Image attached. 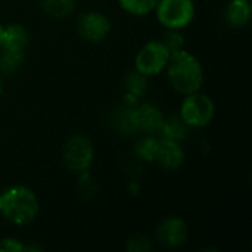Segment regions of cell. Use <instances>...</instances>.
<instances>
[{
    "label": "cell",
    "mask_w": 252,
    "mask_h": 252,
    "mask_svg": "<svg viewBox=\"0 0 252 252\" xmlns=\"http://www.w3.org/2000/svg\"><path fill=\"white\" fill-rule=\"evenodd\" d=\"M165 71L171 87L182 96L196 93L204 86L205 72L202 63L186 49H180L170 55Z\"/></svg>",
    "instance_id": "cell-1"
},
{
    "label": "cell",
    "mask_w": 252,
    "mask_h": 252,
    "mask_svg": "<svg viewBox=\"0 0 252 252\" xmlns=\"http://www.w3.org/2000/svg\"><path fill=\"white\" fill-rule=\"evenodd\" d=\"M40 213V201L35 192L27 186H12L1 193L0 214L15 226H27Z\"/></svg>",
    "instance_id": "cell-2"
},
{
    "label": "cell",
    "mask_w": 252,
    "mask_h": 252,
    "mask_svg": "<svg viewBox=\"0 0 252 252\" xmlns=\"http://www.w3.org/2000/svg\"><path fill=\"white\" fill-rule=\"evenodd\" d=\"M154 12L165 30H183L192 24L196 7L193 0H158Z\"/></svg>",
    "instance_id": "cell-3"
},
{
    "label": "cell",
    "mask_w": 252,
    "mask_h": 252,
    "mask_svg": "<svg viewBox=\"0 0 252 252\" xmlns=\"http://www.w3.org/2000/svg\"><path fill=\"white\" fill-rule=\"evenodd\" d=\"M179 115L190 128H204L210 126L216 117V103L208 94L199 90L185 96Z\"/></svg>",
    "instance_id": "cell-4"
},
{
    "label": "cell",
    "mask_w": 252,
    "mask_h": 252,
    "mask_svg": "<svg viewBox=\"0 0 252 252\" xmlns=\"http://www.w3.org/2000/svg\"><path fill=\"white\" fill-rule=\"evenodd\" d=\"M63 165L75 174L87 173L94 161V146L93 142L83 134H75L69 137L62 149Z\"/></svg>",
    "instance_id": "cell-5"
},
{
    "label": "cell",
    "mask_w": 252,
    "mask_h": 252,
    "mask_svg": "<svg viewBox=\"0 0 252 252\" xmlns=\"http://www.w3.org/2000/svg\"><path fill=\"white\" fill-rule=\"evenodd\" d=\"M171 52L161 40H152L142 46L134 58V71L151 78L162 71L168 63Z\"/></svg>",
    "instance_id": "cell-6"
},
{
    "label": "cell",
    "mask_w": 252,
    "mask_h": 252,
    "mask_svg": "<svg viewBox=\"0 0 252 252\" xmlns=\"http://www.w3.org/2000/svg\"><path fill=\"white\" fill-rule=\"evenodd\" d=\"M109 18L99 10H89L80 15L77 21L78 35L87 43H102L111 34Z\"/></svg>",
    "instance_id": "cell-7"
},
{
    "label": "cell",
    "mask_w": 252,
    "mask_h": 252,
    "mask_svg": "<svg viewBox=\"0 0 252 252\" xmlns=\"http://www.w3.org/2000/svg\"><path fill=\"white\" fill-rule=\"evenodd\" d=\"M188 224L180 217H167L157 226V241L164 248H179L188 239Z\"/></svg>",
    "instance_id": "cell-8"
},
{
    "label": "cell",
    "mask_w": 252,
    "mask_h": 252,
    "mask_svg": "<svg viewBox=\"0 0 252 252\" xmlns=\"http://www.w3.org/2000/svg\"><path fill=\"white\" fill-rule=\"evenodd\" d=\"M155 162L168 171L179 170L185 162V151H183L180 142L159 136V146L157 151Z\"/></svg>",
    "instance_id": "cell-9"
},
{
    "label": "cell",
    "mask_w": 252,
    "mask_h": 252,
    "mask_svg": "<svg viewBox=\"0 0 252 252\" xmlns=\"http://www.w3.org/2000/svg\"><path fill=\"white\" fill-rule=\"evenodd\" d=\"M224 18L232 28L247 27L251 21L250 0H230L224 10Z\"/></svg>",
    "instance_id": "cell-10"
},
{
    "label": "cell",
    "mask_w": 252,
    "mask_h": 252,
    "mask_svg": "<svg viewBox=\"0 0 252 252\" xmlns=\"http://www.w3.org/2000/svg\"><path fill=\"white\" fill-rule=\"evenodd\" d=\"M28 31L21 24H9L3 30L1 44L0 49H10V50H25L28 46Z\"/></svg>",
    "instance_id": "cell-11"
},
{
    "label": "cell",
    "mask_w": 252,
    "mask_h": 252,
    "mask_svg": "<svg viewBox=\"0 0 252 252\" xmlns=\"http://www.w3.org/2000/svg\"><path fill=\"white\" fill-rule=\"evenodd\" d=\"M190 130L192 128L183 121V118L179 114L177 115H168L164 120L159 136L165 137V139L176 140V142H183L189 137Z\"/></svg>",
    "instance_id": "cell-12"
},
{
    "label": "cell",
    "mask_w": 252,
    "mask_h": 252,
    "mask_svg": "<svg viewBox=\"0 0 252 252\" xmlns=\"http://www.w3.org/2000/svg\"><path fill=\"white\" fill-rule=\"evenodd\" d=\"M25 61V50L0 49V75L9 77L19 71Z\"/></svg>",
    "instance_id": "cell-13"
},
{
    "label": "cell",
    "mask_w": 252,
    "mask_h": 252,
    "mask_svg": "<svg viewBox=\"0 0 252 252\" xmlns=\"http://www.w3.org/2000/svg\"><path fill=\"white\" fill-rule=\"evenodd\" d=\"M43 12L55 19H65L75 10V0H40Z\"/></svg>",
    "instance_id": "cell-14"
},
{
    "label": "cell",
    "mask_w": 252,
    "mask_h": 252,
    "mask_svg": "<svg viewBox=\"0 0 252 252\" xmlns=\"http://www.w3.org/2000/svg\"><path fill=\"white\" fill-rule=\"evenodd\" d=\"M158 146H159V137L142 136L134 145V154L137 155L139 159L145 162H155Z\"/></svg>",
    "instance_id": "cell-15"
},
{
    "label": "cell",
    "mask_w": 252,
    "mask_h": 252,
    "mask_svg": "<svg viewBox=\"0 0 252 252\" xmlns=\"http://www.w3.org/2000/svg\"><path fill=\"white\" fill-rule=\"evenodd\" d=\"M124 86H126V93L134 96L136 99H142L149 90V78L137 71H133L126 77Z\"/></svg>",
    "instance_id": "cell-16"
},
{
    "label": "cell",
    "mask_w": 252,
    "mask_h": 252,
    "mask_svg": "<svg viewBox=\"0 0 252 252\" xmlns=\"http://www.w3.org/2000/svg\"><path fill=\"white\" fill-rule=\"evenodd\" d=\"M158 0H118L120 7L133 16H146L154 12Z\"/></svg>",
    "instance_id": "cell-17"
},
{
    "label": "cell",
    "mask_w": 252,
    "mask_h": 252,
    "mask_svg": "<svg viewBox=\"0 0 252 252\" xmlns=\"http://www.w3.org/2000/svg\"><path fill=\"white\" fill-rule=\"evenodd\" d=\"M161 41L167 46V49L173 53L180 49H185V37L182 30H167L161 38Z\"/></svg>",
    "instance_id": "cell-18"
},
{
    "label": "cell",
    "mask_w": 252,
    "mask_h": 252,
    "mask_svg": "<svg viewBox=\"0 0 252 252\" xmlns=\"http://www.w3.org/2000/svg\"><path fill=\"white\" fill-rule=\"evenodd\" d=\"M152 241L143 235H134L127 241L128 252H149L152 251Z\"/></svg>",
    "instance_id": "cell-19"
},
{
    "label": "cell",
    "mask_w": 252,
    "mask_h": 252,
    "mask_svg": "<svg viewBox=\"0 0 252 252\" xmlns=\"http://www.w3.org/2000/svg\"><path fill=\"white\" fill-rule=\"evenodd\" d=\"M28 251V245L22 244L16 238H3L0 239V252H25Z\"/></svg>",
    "instance_id": "cell-20"
},
{
    "label": "cell",
    "mask_w": 252,
    "mask_h": 252,
    "mask_svg": "<svg viewBox=\"0 0 252 252\" xmlns=\"http://www.w3.org/2000/svg\"><path fill=\"white\" fill-rule=\"evenodd\" d=\"M3 92H4V84H3V78L0 77V97L3 94Z\"/></svg>",
    "instance_id": "cell-21"
},
{
    "label": "cell",
    "mask_w": 252,
    "mask_h": 252,
    "mask_svg": "<svg viewBox=\"0 0 252 252\" xmlns=\"http://www.w3.org/2000/svg\"><path fill=\"white\" fill-rule=\"evenodd\" d=\"M3 30H4V25L0 24V44H1V37H3Z\"/></svg>",
    "instance_id": "cell-22"
},
{
    "label": "cell",
    "mask_w": 252,
    "mask_h": 252,
    "mask_svg": "<svg viewBox=\"0 0 252 252\" xmlns=\"http://www.w3.org/2000/svg\"><path fill=\"white\" fill-rule=\"evenodd\" d=\"M0 211H1V192H0Z\"/></svg>",
    "instance_id": "cell-23"
}]
</instances>
